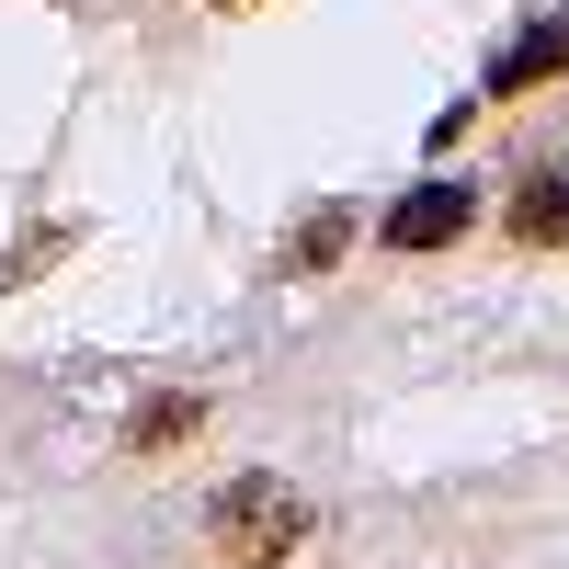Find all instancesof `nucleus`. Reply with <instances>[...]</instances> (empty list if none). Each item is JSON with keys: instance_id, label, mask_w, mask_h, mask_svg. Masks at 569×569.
<instances>
[{"instance_id": "1", "label": "nucleus", "mask_w": 569, "mask_h": 569, "mask_svg": "<svg viewBox=\"0 0 569 569\" xmlns=\"http://www.w3.org/2000/svg\"><path fill=\"white\" fill-rule=\"evenodd\" d=\"M206 547L228 558V569H284L308 547V490H284V479H228L217 501H206Z\"/></svg>"}, {"instance_id": "3", "label": "nucleus", "mask_w": 569, "mask_h": 569, "mask_svg": "<svg viewBox=\"0 0 569 569\" xmlns=\"http://www.w3.org/2000/svg\"><path fill=\"white\" fill-rule=\"evenodd\" d=\"M547 80H569V0H558L547 23H525V34L490 58V91H501V103H512V91H547Z\"/></svg>"}, {"instance_id": "2", "label": "nucleus", "mask_w": 569, "mask_h": 569, "mask_svg": "<svg viewBox=\"0 0 569 569\" xmlns=\"http://www.w3.org/2000/svg\"><path fill=\"white\" fill-rule=\"evenodd\" d=\"M467 217H479V182L433 171V182H410V194L376 217V240H388V251H445V240H467Z\"/></svg>"}, {"instance_id": "4", "label": "nucleus", "mask_w": 569, "mask_h": 569, "mask_svg": "<svg viewBox=\"0 0 569 569\" xmlns=\"http://www.w3.org/2000/svg\"><path fill=\"white\" fill-rule=\"evenodd\" d=\"M512 240H525V251H569V171H536L525 182V194H512Z\"/></svg>"}, {"instance_id": "6", "label": "nucleus", "mask_w": 569, "mask_h": 569, "mask_svg": "<svg viewBox=\"0 0 569 569\" xmlns=\"http://www.w3.org/2000/svg\"><path fill=\"white\" fill-rule=\"evenodd\" d=\"M342 240H353V217H342V206H319V217L297 228V240H284V273H319V262H342Z\"/></svg>"}, {"instance_id": "5", "label": "nucleus", "mask_w": 569, "mask_h": 569, "mask_svg": "<svg viewBox=\"0 0 569 569\" xmlns=\"http://www.w3.org/2000/svg\"><path fill=\"white\" fill-rule=\"evenodd\" d=\"M206 433V399H149V410H126V445L137 456H171V445H194Z\"/></svg>"}, {"instance_id": "7", "label": "nucleus", "mask_w": 569, "mask_h": 569, "mask_svg": "<svg viewBox=\"0 0 569 569\" xmlns=\"http://www.w3.org/2000/svg\"><path fill=\"white\" fill-rule=\"evenodd\" d=\"M228 12H251V0H228Z\"/></svg>"}]
</instances>
